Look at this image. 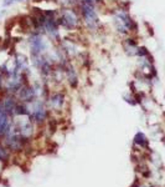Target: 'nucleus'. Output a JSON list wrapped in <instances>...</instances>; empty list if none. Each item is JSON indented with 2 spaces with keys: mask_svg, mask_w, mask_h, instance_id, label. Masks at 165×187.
Here are the masks:
<instances>
[{
  "mask_svg": "<svg viewBox=\"0 0 165 187\" xmlns=\"http://www.w3.org/2000/svg\"><path fill=\"white\" fill-rule=\"evenodd\" d=\"M13 3H15V0H4V1H3V5L4 6H10Z\"/></svg>",
  "mask_w": 165,
  "mask_h": 187,
  "instance_id": "0eeeda50",
  "label": "nucleus"
},
{
  "mask_svg": "<svg viewBox=\"0 0 165 187\" xmlns=\"http://www.w3.org/2000/svg\"><path fill=\"white\" fill-rule=\"evenodd\" d=\"M135 142L139 143V145H142V146H146V145H148V141H146L145 136L143 135L142 132H139V134L135 136Z\"/></svg>",
  "mask_w": 165,
  "mask_h": 187,
  "instance_id": "423d86ee",
  "label": "nucleus"
},
{
  "mask_svg": "<svg viewBox=\"0 0 165 187\" xmlns=\"http://www.w3.org/2000/svg\"><path fill=\"white\" fill-rule=\"evenodd\" d=\"M67 75H69V81L72 86H76V74L72 67H67Z\"/></svg>",
  "mask_w": 165,
  "mask_h": 187,
  "instance_id": "39448f33",
  "label": "nucleus"
},
{
  "mask_svg": "<svg viewBox=\"0 0 165 187\" xmlns=\"http://www.w3.org/2000/svg\"><path fill=\"white\" fill-rule=\"evenodd\" d=\"M81 14L83 17L84 23L87 26L94 29L98 23V17H97L94 6H96V0H81Z\"/></svg>",
  "mask_w": 165,
  "mask_h": 187,
  "instance_id": "f257e3e1",
  "label": "nucleus"
},
{
  "mask_svg": "<svg viewBox=\"0 0 165 187\" xmlns=\"http://www.w3.org/2000/svg\"><path fill=\"white\" fill-rule=\"evenodd\" d=\"M15 1H23V0H15Z\"/></svg>",
  "mask_w": 165,
  "mask_h": 187,
  "instance_id": "6e6552de",
  "label": "nucleus"
},
{
  "mask_svg": "<svg viewBox=\"0 0 165 187\" xmlns=\"http://www.w3.org/2000/svg\"><path fill=\"white\" fill-rule=\"evenodd\" d=\"M57 23L63 25V26L67 29H72L76 26V24H77V17L72 11H65L63 15L60 17Z\"/></svg>",
  "mask_w": 165,
  "mask_h": 187,
  "instance_id": "7ed1b4c3",
  "label": "nucleus"
},
{
  "mask_svg": "<svg viewBox=\"0 0 165 187\" xmlns=\"http://www.w3.org/2000/svg\"><path fill=\"white\" fill-rule=\"evenodd\" d=\"M19 96H20V99L25 100V101H31L35 96V91L31 87H29V86H24V87H21V90H20Z\"/></svg>",
  "mask_w": 165,
  "mask_h": 187,
  "instance_id": "20e7f679",
  "label": "nucleus"
},
{
  "mask_svg": "<svg viewBox=\"0 0 165 187\" xmlns=\"http://www.w3.org/2000/svg\"><path fill=\"white\" fill-rule=\"evenodd\" d=\"M3 13H4V11H3ZM3 13H0V16H1V14H3Z\"/></svg>",
  "mask_w": 165,
  "mask_h": 187,
  "instance_id": "1a4fd4ad",
  "label": "nucleus"
},
{
  "mask_svg": "<svg viewBox=\"0 0 165 187\" xmlns=\"http://www.w3.org/2000/svg\"><path fill=\"white\" fill-rule=\"evenodd\" d=\"M29 44H30L31 49V56L41 55L42 50L45 49V42L42 40L41 35L39 34H32L30 36V40H29Z\"/></svg>",
  "mask_w": 165,
  "mask_h": 187,
  "instance_id": "f03ea898",
  "label": "nucleus"
}]
</instances>
